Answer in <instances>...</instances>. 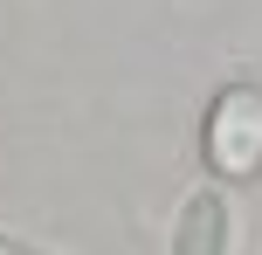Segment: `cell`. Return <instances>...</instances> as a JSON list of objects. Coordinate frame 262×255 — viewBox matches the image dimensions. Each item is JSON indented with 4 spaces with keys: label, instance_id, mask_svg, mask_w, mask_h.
<instances>
[{
    "label": "cell",
    "instance_id": "cell-2",
    "mask_svg": "<svg viewBox=\"0 0 262 255\" xmlns=\"http://www.w3.org/2000/svg\"><path fill=\"white\" fill-rule=\"evenodd\" d=\"M235 248V214L221 187H193L172 214V255H228Z\"/></svg>",
    "mask_w": 262,
    "mask_h": 255
},
{
    "label": "cell",
    "instance_id": "cell-1",
    "mask_svg": "<svg viewBox=\"0 0 262 255\" xmlns=\"http://www.w3.org/2000/svg\"><path fill=\"white\" fill-rule=\"evenodd\" d=\"M200 145H207V166L221 179H255L262 173V90L255 83H228L214 97Z\"/></svg>",
    "mask_w": 262,
    "mask_h": 255
},
{
    "label": "cell",
    "instance_id": "cell-3",
    "mask_svg": "<svg viewBox=\"0 0 262 255\" xmlns=\"http://www.w3.org/2000/svg\"><path fill=\"white\" fill-rule=\"evenodd\" d=\"M0 255H35V248H21V242H7V235H0Z\"/></svg>",
    "mask_w": 262,
    "mask_h": 255
}]
</instances>
